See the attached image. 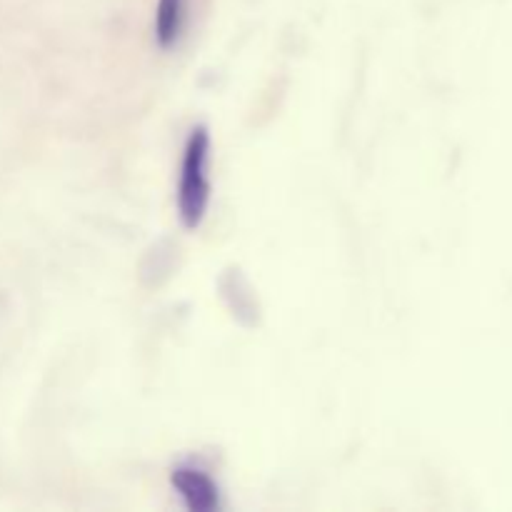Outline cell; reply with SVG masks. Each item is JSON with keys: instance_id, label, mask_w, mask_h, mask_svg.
Returning <instances> with one entry per match:
<instances>
[{"instance_id": "obj_3", "label": "cell", "mask_w": 512, "mask_h": 512, "mask_svg": "<svg viewBox=\"0 0 512 512\" xmlns=\"http://www.w3.org/2000/svg\"><path fill=\"white\" fill-rule=\"evenodd\" d=\"M185 18H188V3L185 0H158L155 10V40L160 48H170L183 35Z\"/></svg>"}, {"instance_id": "obj_2", "label": "cell", "mask_w": 512, "mask_h": 512, "mask_svg": "<svg viewBox=\"0 0 512 512\" xmlns=\"http://www.w3.org/2000/svg\"><path fill=\"white\" fill-rule=\"evenodd\" d=\"M170 483L190 512H213L220 508V488L205 470L180 465L170 475Z\"/></svg>"}, {"instance_id": "obj_1", "label": "cell", "mask_w": 512, "mask_h": 512, "mask_svg": "<svg viewBox=\"0 0 512 512\" xmlns=\"http://www.w3.org/2000/svg\"><path fill=\"white\" fill-rule=\"evenodd\" d=\"M210 135L205 128L190 133L183 150L178 185V213L185 228H198L210 205Z\"/></svg>"}]
</instances>
